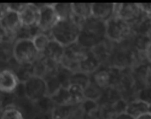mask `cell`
<instances>
[{"label": "cell", "mask_w": 151, "mask_h": 119, "mask_svg": "<svg viewBox=\"0 0 151 119\" xmlns=\"http://www.w3.org/2000/svg\"><path fill=\"white\" fill-rule=\"evenodd\" d=\"M106 22L91 16L81 26L76 42L83 47L92 49L106 39Z\"/></svg>", "instance_id": "cell-1"}, {"label": "cell", "mask_w": 151, "mask_h": 119, "mask_svg": "<svg viewBox=\"0 0 151 119\" xmlns=\"http://www.w3.org/2000/svg\"><path fill=\"white\" fill-rule=\"evenodd\" d=\"M80 30V26L72 19H60L50 30L49 36L66 47L76 42Z\"/></svg>", "instance_id": "cell-2"}, {"label": "cell", "mask_w": 151, "mask_h": 119, "mask_svg": "<svg viewBox=\"0 0 151 119\" xmlns=\"http://www.w3.org/2000/svg\"><path fill=\"white\" fill-rule=\"evenodd\" d=\"M12 54L19 64L32 63L40 54L31 39L16 40L13 44Z\"/></svg>", "instance_id": "cell-3"}, {"label": "cell", "mask_w": 151, "mask_h": 119, "mask_svg": "<svg viewBox=\"0 0 151 119\" xmlns=\"http://www.w3.org/2000/svg\"><path fill=\"white\" fill-rule=\"evenodd\" d=\"M106 36L110 40L119 42L130 37L131 28L118 16H113L106 22Z\"/></svg>", "instance_id": "cell-4"}, {"label": "cell", "mask_w": 151, "mask_h": 119, "mask_svg": "<svg viewBox=\"0 0 151 119\" xmlns=\"http://www.w3.org/2000/svg\"><path fill=\"white\" fill-rule=\"evenodd\" d=\"M23 83L26 98L33 103L47 95L46 82L42 77L34 75Z\"/></svg>", "instance_id": "cell-5"}, {"label": "cell", "mask_w": 151, "mask_h": 119, "mask_svg": "<svg viewBox=\"0 0 151 119\" xmlns=\"http://www.w3.org/2000/svg\"><path fill=\"white\" fill-rule=\"evenodd\" d=\"M54 3H42L39 9L37 27L41 32L50 33V30L58 20L53 6Z\"/></svg>", "instance_id": "cell-6"}, {"label": "cell", "mask_w": 151, "mask_h": 119, "mask_svg": "<svg viewBox=\"0 0 151 119\" xmlns=\"http://www.w3.org/2000/svg\"><path fill=\"white\" fill-rule=\"evenodd\" d=\"M119 4L116 12V15L124 20L130 27L145 13H147L142 11L137 4L122 3Z\"/></svg>", "instance_id": "cell-7"}, {"label": "cell", "mask_w": 151, "mask_h": 119, "mask_svg": "<svg viewBox=\"0 0 151 119\" xmlns=\"http://www.w3.org/2000/svg\"><path fill=\"white\" fill-rule=\"evenodd\" d=\"M21 26L19 13L8 8L0 18V28L3 34L15 36Z\"/></svg>", "instance_id": "cell-8"}, {"label": "cell", "mask_w": 151, "mask_h": 119, "mask_svg": "<svg viewBox=\"0 0 151 119\" xmlns=\"http://www.w3.org/2000/svg\"><path fill=\"white\" fill-rule=\"evenodd\" d=\"M19 81L14 72L9 69L0 70V92L4 94L14 93Z\"/></svg>", "instance_id": "cell-9"}, {"label": "cell", "mask_w": 151, "mask_h": 119, "mask_svg": "<svg viewBox=\"0 0 151 119\" xmlns=\"http://www.w3.org/2000/svg\"><path fill=\"white\" fill-rule=\"evenodd\" d=\"M150 68L148 64H141L131 71L134 86L137 91L150 86Z\"/></svg>", "instance_id": "cell-10"}, {"label": "cell", "mask_w": 151, "mask_h": 119, "mask_svg": "<svg viewBox=\"0 0 151 119\" xmlns=\"http://www.w3.org/2000/svg\"><path fill=\"white\" fill-rule=\"evenodd\" d=\"M39 15V9L35 3H27V5L19 13L21 26L26 27H36Z\"/></svg>", "instance_id": "cell-11"}, {"label": "cell", "mask_w": 151, "mask_h": 119, "mask_svg": "<svg viewBox=\"0 0 151 119\" xmlns=\"http://www.w3.org/2000/svg\"><path fill=\"white\" fill-rule=\"evenodd\" d=\"M89 49L83 47L78 42H76L64 47L63 58L72 63L79 64L85 57Z\"/></svg>", "instance_id": "cell-12"}, {"label": "cell", "mask_w": 151, "mask_h": 119, "mask_svg": "<svg viewBox=\"0 0 151 119\" xmlns=\"http://www.w3.org/2000/svg\"><path fill=\"white\" fill-rule=\"evenodd\" d=\"M115 4L92 3V14L96 18L106 22L113 16Z\"/></svg>", "instance_id": "cell-13"}, {"label": "cell", "mask_w": 151, "mask_h": 119, "mask_svg": "<svg viewBox=\"0 0 151 119\" xmlns=\"http://www.w3.org/2000/svg\"><path fill=\"white\" fill-rule=\"evenodd\" d=\"M64 47L55 40L51 39L44 52L41 53L45 57L60 63L64 54Z\"/></svg>", "instance_id": "cell-14"}, {"label": "cell", "mask_w": 151, "mask_h": 119, "mask_svg": "<svg viewBox=\"0 0 151 119\" xmlns=\"http://www.w3.org/2000/svg\"><path fill=\"white\" fill-rule=\"evenodd\" d=\"M122 98L121 91L117 88L109 86L102 90L101 95L96 101L99 106L105 105H112Z\"/></svg>", "instance_id": "cell-15"}, {"label": "cell", "mask_w": 151, "mask_h": 119, "mask_svg": "<svg viewBox=\"0 0 151 119\" xmlns=\"http://www.w3.org/2000/svg\"><path fill=\"white\" fill-rule=\"evenodd\" d=\"M99 60L91 49L86 53L85 57L79 63L80 71L85 72L88 75L95 72L101 66Z\"/></svg>", "instance_id": "cell-16"}, {"label": "cell", "mask_w": 151, "mask_h": 119, "mask_svg": "<svg viewBox=\"0 0 151 119\" xmlns=\"http://www.w3.org/2000/svg\"><path fill=\"white\" fill-rule=\"evenodd\" d=\"M108 68L101 65L95 72L90 75V80L102 89L111 86L110 77Z\"/></svg>", "instance_id": "cell-17"}, {"label": "cell", "mask_w": 151, "mask_h": 119, "mask_svg": "<svg viewBox=\"0 0 151 119\" xmlns=\"http://www.w3.org/2000/svg\"><path fill=\"white\" fill-rule=\"evenodd\" d=\"M109 42L105 39V40L91 49L101 64L109 62L113 47H112Z\"/></svg>", "instance_id": "cell-18"}, {"label": "cell", "mask_w": 151, "mask_h": 119, "mask_svg": "<svg viewBox=\"0 0 151 119\" xmlns=\"http://www.w3.org/2000/svg\"><path fill=\"white\" fill-rule=\"evenodd\" d=\"M151 108L150 104L137 99L128 102L126 112L136 118L141 114L151 112Z\"/></svg>", "instance_id": "cell-19"}, {"label": "cell", "mask_w": 151, "mask_h": 119, "mask_svg": "<svg viewBox=\"0 0 151 119\" xmlns=\"http://www.w3.org/2000/svg\"><path fill=\"white\" fill-rule=\"evenodd\" d=\"M80 105L68 104L55 106L51 113L53 119H69Z\"/></svg>", "instance_id": "cell-20"}, {"label": "cell", "mask_w": 151, "mask_h": 119, "mask_svg": "<svg viewBox=\"0 0 151 119\" xmlns=\"http://www.w3.org/2000/svg\"><path fill=\"white\" fill-rule=\"evenodd\" d=\"M14 71L19 82L22 83H24L34 75L32 63L19 64Z\"/></svg>", "instance_id": "cell-21"}, {"label": "cell", "mask_w": 151, "mask_h": 119, "mask_svg": "<svg viewBox=\"0 0 151 119\" xmlns=\"http://www.w3.org/2000/svg\"><path fill=\"white\" fill-rule=\"evenodd\" d=\"M53 6L58 20L72 18L73 14L72 3H54Z\"/></svg>", "instance_id": "cell-22"}, {"label": "cell", "mask_w": 151, "mask_h": 119, "mask_svg": "<svg viewBox=\"0 0 151 119\" xmlns=\"http://www.w3.org/2000/svg\"><path fill=\"white\" fill-rule=\"evenodd\" d=\"M92 3H72L73 14L83 19L92 16Z\"/></svg>", "instance_id": "cell-23"}, {"label": "cell", "mask_w": 151, "mask_h": 119, "mask_svg": "<svg viewBox=\"0 0 151 119\" xmlns=\"http://www.w3.org/2000/svg\"><path fill=\"white\" fill-rule=\"evenodd\" d=\"M73 72L60 65V63L55 76L60 83L61 87L68 88L70 85V80Z\"/></svg>", "instance_id": "cell-24"}, {"label": "cell", "mask_w": 151, "mask_h": 119, "mask_svg": "<svg viewBox=\"0 0 151 119\" xmlns=\"http://www.w3.org/2000/svg\"><path fill=\"white\" fill-rule=\"evenodd\" d=\"M50 97L56 105L71 104L70 97L68 88L60 87L54 94L50 96Z\"/></svg>", "instance_id": "cell-25"}, {"label": "cell", "mask_w": 151, "mask_h": 119, "mask_svg": "<svg viewBox=\"0 0 151 119\" xmlns=\"http://www.w3.org/2000/svg\"><path fill=\"white\" fill-rule=\"evenodd\" d=\"M70 97L71 104L79 105L85 99L83 89L77 85H70L68 88Z\"/></svg>", "instance_id": "cell-26"}, {"label": "cell", "mask_w": 151, "mask_h": 119, "mask_svg": "<svg viewBox=\"0 0 151 119\" xmlns=\"http://www.w3.org/2000/svg\"><path fill=\"white\" fill-rule=\"evenodd\" d=\"M90 81V75L81 71L73 72L70 80V85H77L84 89Z\"/></svg>", "instance_id": "cell-27"}, {"label": "cell", "mask_w": 151, "mask_h": 119, "mask_svg": "<svg viewBox=\"0 0 151 119\" xmlns=\"http://www.w3.org/2000/svg\"><path fill=\"white\" fill-rule=\"evenodd\" d=\"M0 119H24V118L20 110L12 105L2 109Z\"/></svg>", "instance_id": "cell-28"}, {"label": "cell", "mask_w": 151, "mask_h": 119, "mask_svg": "<svg viewBox=\"0 0 151 119\" xmlns=\"http://www.w3.org/2000/svg\"><path fill=\"white\" fill-rule=\"evenodd\" d=\"M35 48L40 53H42L46 49L51 39L47 34L39 32L32 39Z\"/></svg>", "instance_id": "cell-29"}, {"label": "cell", "mask_w": 151, "mask_h": 119, "mask_svg": "<svg viewBox=\"0 0 151 119\" xmlns=\"http://www.w3.org/2000/svg\"><path fill=\"white\" fill-rule=\"evenodd\" d=\"M102 90L103 89L90 80L87 86L83 89L85 98L97 101L101 95Z\"/></svg>", "instance_id": "cell-30"}, {"label": "cell", "mask_w": 151, "mask_h": 119, "mask_svg": "<svg viewBox=\"0 0 151 119\" xmlns=\"http://www.w3.org/2000/svg\"><path fill=\"white\" fill-rule=\"evenodd\" d=\"M43 78L46 82L47 95H52L61 87L55 73H47Z\"/></svg>", "instance_id": "cell-31"}, {"label": "cell", "mask_w": 151, "mask_h": 119, "mask_svg": "<svg viewBox=\"0 0 151 119\" xmlns=\"http://www.w3.org/2000/svg\"><path fill=\"white\" fill-rule=\"evenodd\" d=\"M149 35L137 34L133 39V43L134 48L137 51H145L150 48V39Z\"/></svg>", "instance_id": "cell-32"}, {"label": "cell", "mask_w": 151, "mask_h": 119, "mask_svg": "<svg viewBox=\"0 0 151 119\" xmlns=\"http://www.w3.org/2000/svg\"><path fill=\"white\" fill-rule=\"evenodd\" d=\"M37 107L43 113H51L55 106L54 102L50 96L47 95L34 103Z\"/></svg>", "instance_id": "cell-33"}, {"label": "cell", "mask_w": 151, "mask_h": 119, "mask_svg": "<svg viewBox=\"0 0 151 119\" xmlns=\"http://www.w3.org/2000/svg\"><path fill=\"white\" fill-rule=\"evenodd\" d=\"M80 108L82 113L88 114L97 110L99 108V106L96 101L85 99L80 104Z\"/></svg>", "instance_id": "cell-34"}, {"label": "cell", "mask_w": 151, "mask_h": 119, "mask_svg": "<svg viewBox=\"0 0 151 119\" xmlns=\"http://www.w3.org/2000/svg\"><path fill=\"white\" fill-rule=\"evenodd\" d=\"M127 104L128 102L122 98L111 105V107L114 116L116 114L126 112Z\"/></svg>", "instance_id": "cell-35"}, {"label": "cell", "mask_w": 151, "mask_h": 119, "mask_svg": "<svg viewBox=\"0 0 151 119\" xmlns=\"http://www.w3.org/2000/svg\"><path fill=\"white\" fill-rule=\"evenodd\" d=\"M137 99L151 105V86H147L138 92Z\"/></svg>", "instance_id": "cell-36"}, {"label": "cell", "mask_w": 151, "mask_h": 119, "mask_svg": "<svg viewBox=\"0 0 151 119\" xmlns=\"http://www.w3.org/2000/svg\"><path fill=\"white\" fill-rule=\"evenodd\" d=\"M82 119H102L99 108L92 113L84 114L82 113Z\"/></svg>", "instance_id": "cell-37"}, {"label": "cell", "mask_w": 151, "mask_h": 119, "mask_svg": "<svg viewBox=\"0 0 151 119\" xmlns=\"http://www.w3.org/2000/svg\"><path fill=\"white\" fill-rule=\"evenodd\" d=\"M27 4V3H8L6 4V5L8 9L19 13Z\"/></svg>", "instance_id": "cell-38"}, {"label": "cell", "mask_w": 151, "mask_h": 119, "mask_svg": "<svg viewBox=\"0 0 151 119\" xmlns=\"http://www.w3.org/2000/svg\"><path fill=\"white\" fill-rule=\"evenodd\" d=\"M135 118L132 115L129 114L127 112H125L114 115L111 119H135Z\"/></svg>", "instance_id": "cell-39"}, {"label": "cell", "mask_w": 151, "mask_h": 119, "mask_svg": "<svg viewBox=\"0 0 151 119\" xmlns=\"http://www.w3.org/2000/svg\"><path fill=\"white\" fill-rule=\"evenodd\" d=\"M32 119H53L51 113L40 112L33 117Z\"/></svg>", "instance_id": "cell-40"}, {"label": "cell", "mask_w": 151, "mask_h": 119, "mask_svg": "<svg viewBox=\"0 0 151 119\" xmlns=\"http://www.w3.org/2000/svg\"><path fill=\"white\" fill-rule=\"evenodd\" d=\"M135 119H151V112H148L141 114L136 117Z\"/></svg>", "instance_id": "cell-41"}, {"label": "cell", "mask_w": 151, "mask_h": 119, "mask_svg": "<svg viewBox=\"0 0 151 119\" xmlns=\"http://www.w3.org/2000/svg\"><path fill=\"white\" fill-rule=\"evenodd\" d=\"M3 33L1 30H0V44L1 43L3 40Z\"/></svg>", "instance_id": "cell-42"}]
</instances>
